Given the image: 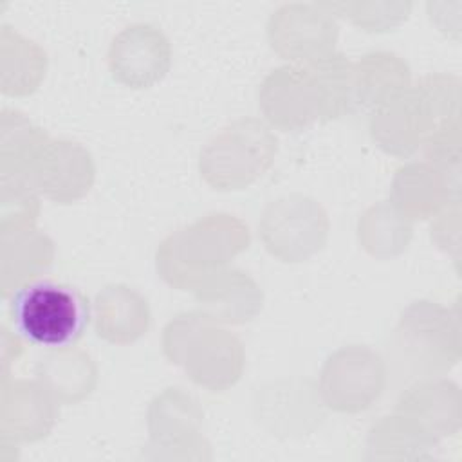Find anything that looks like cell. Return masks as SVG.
Wrapping results in <instances>:
<instances>
[{"label": "cell", "instance_id": "cell-1", "mask_svg": "<svg viewBox=\"0 0 462 462\" xmlns=\"http://www.w3.org/2000/svg\"><path fill=\"white\" fill-rule=\"evenodd\" d=\"M460 356L458 312L433 300H415L401 310L383 354L388 381L404 386L448 375Z\"/></svg>", "mask_w": 462, "mask_h": 462}, {"label": "cell", "instance_id": "cell-2", "mask_svg": "<svg viewBox=\"0 0 462 462\" xmlns=\"http://www.w3.org/2000/svg\"><path fill=\"white\" fill-rule=\"evenodd\" d=\"M249 244L251 233L242 218L224 211L208 213L159 242L155 269L171 289L193 292L208 276L227 267Z\"/></svg>", "mask_w": 462, "mask_h": 462}, {"label": "cell", "instance_id": "cell-3", "mask_svg": "<svg viewBox=\"0 0 462 462\" xmlns=\"http://www.w3.org/2000/svg\"><path fill=\"white\" fill-rule=\"evenodd\" d=\"M161 346L168 363L180 366L189 381L209 392L229 390L245 368L242 339L197 309L164 325Z\"/></svg>", "mask_w": 462, "mask_h": 462}, {"label": "cell", "instance_id": "cell-4", "mask_svg": "<svg viewBox=\"0 0 462 462\" xmlns=\"http://www.w3.org/2000/svg\"><path fill=\"white\" fill-rule=\"evenodd\" d=\"M278 139L256 117H240L211 135L199 153V173L217 191H240L254 184L274 162Z\"/></svg>", "mask_w": 462, "mask_h": 462}, {"label": "cell", "instance_id": "cell-5", "mask_svg": "<svg viewBox=\"0 0 462 462\" xmlns=\"http://www.w3.org/2000/svg\"><path fill=\"white\" fill-rule=\"evenodd\" d=\"M11 298L16 332L45 348L76 345L90 319L87 298L65 283L34 282Z\"/></svg>", "mask_w": 462, "mask_h": 462}, {"label": "cell", "instance_id": "cell-6", "mask_svg": "<svg viewBox=\"0 0 462 462\" xmlns=\"http://www.w3.org/2000/svg\"><path fill=\"white\" fill-rule=\"evenodd\" d=\"M330 233L327 209L303 193L282 195L262 209L258 236L265 251L283 263H301L318 254Z\"/></svg>", "mask_w": 462, "mask_h": 462}, {"label": "cell", "instance_id": "cell-7", "mask_svg": "<svg viewBox=\"0 0 462 462\" xmlns=\"http://www.w3.org/2000/svg\"><path fill=\"white\" fill-rule=\"evenodd\" d=\"M204 410L197 397L180 386L153 395L146 410L148 442L143 457L150 460H211V444L202 433Z\"/></svg>", "mask_w": 462, "mask_h": 462}, {"label": "cell", "instance_id": "cell-8", "mask_svg": "<svg viewBox=\"0 0 462 462\" xmlns=\"http://www.w3.org/2000/svg\"><path fill=\"white\" fill-rule=\"evenodd\" d=\"M316 386L327 410L361 413L386 390L388 368L381 352L352 343L339 346L325 359Z\"/></svg>", "mask_w": 462, "mask_h": 462}, {"label": "cell", "instance_id": "cell-9", "mask_svg": "<svg viewBox=\"0 0 462 462\" xmlns=\"http://www.w3.org/2000/svg\"><path fill=\"white\" fill-rule=\"evenodd\" d=\"M265 36L282 60L307 65L336 51L339 23L325 2H287L269 14Z\"/></svg>", "mask_w": 462, "mask_h": 462}, {"label": "cell", "instance_id": "cell-10", "mask_svg": "<svg viewBox=\"0 0 462 462\" xmlns=\"http://www.w3.org/2000/svg\"><path fill=\"white\" fill-rule=\"evenodd\" d=\"M393 413L424 446L435 448L462 426L460 386L446 375L411 383L401 392Z\"/></svg>", "mask_w": 462, "mask_h": 462}, {"label": "cell", "instance_id": "cell-11", "mask_svg": "<svg viewBox=\"0 0 462 462\" xmlns=\"http://www.w3.org/2000/svg\"><path fill=\"white\" fill-rule=\"evenodd\" d=\"M173 49L166 32L148 22L123 27L110 42L106 63L112 78L134 90L150 88L170 70Z\"/></svg>", "mask_w": 462, "mask_h": 462}, {"label": "cell", "instance_id": "cell-12", "mask_svg": "<svg viewBox=\"0 0 462 462\" xmlns=\"http://www.w3.org/2000/svg\"><path fill=\"white\" fill-rule=\"evenodd\" d=\"M254 417L271 435L292 439L316 431L325 415L318 386L307 379H278L256 388Z\"/></svg>", "mask_w": 462, "mask_h": 462}, {"label": "cell", "instance_id": "cell-13", "mask_svg": "<svg viewBox=\"0 0 462 462\" xmlns=\"http://www.w3.org/2000/svg\"><path fill=\"white\" fill-rule=\"evenodd\" d=\"M31 180L40 197L54 204H74L96 182L92 153L74 139H49L31 166Z\"/></svg>", "mask_w": 462, "mask_h": 462}, {"label": "cell", "instance_id": "cell-14", "mask_svg": "<svg viewBox=\"0 0 462 462\" xmlns=\"http://www.w3.org/2000/svg\"><path fill=\"white\" fill-rule=\"evenodd\" d=\"M258 108L273 130L300 132L319 121L314 85L303 65L273 69L258 87Z\"/></svg>", "mask_w": 462, "mask_h": 462}, {"label": "cell", "instance_id": "cell-15", "mask_svg": "<svg viewBox=\"0 0 462 462\" xmlns=\"http://www.w3.org/2000/svg\"><path fill=\"white\" fill-rule=\"evenodd\" d=\"M58 401L34 379L2 381L0 386V440L31 444L45 439L56 426Z\"/></svg>", "mask_w": 462, "mask_h": 462}, {"label": "cell", "instance_id": "cell-16", "mask_svg": "<svg viewBox=\"0 0 462 462\" xmlns=\"http://www.w3.org/2000/svg\"><path fill=\"white\" fill-rule=\"evenodd\" d=\"M455 199H460V180L422 159L404 162L395 170L388 200L410 222H422L431 220Z\"/></svg>", "mask_w": 462, "mask_h": 462}, {"label": "cell", "instance_id": "cell-17", "mask_svg": "<svg viewBox=\"0 0 462 462\" xmlns=\"http://www.w3.org/2000/svg\"><path fill=\"white\" fill-rule=\"evenodd\" d=\"M197 310L218 325H245L263 307V291L258 282L238 267H224L208 276L195 291Z\"/></svg>", "mask_w": 462, "mask_h": 462}, {"label": "cell", "instance_id": "cell-18", "mask_svg": "<svg viewBox=\"0 0 462 462\" xmlns=\"http://www.w3.org/2000/svg\"><path fill=\"white\" fill-rule=\"evenodd\" d=\"M56 256L54 240L38 226L0 227V294L11 298L40 282Z\"/></svg>", "mask_w": 462, "mask_h": 462}, {"label": "cell", "instance_id": "cell-19", "mask_svg": "<svg viewBox=\"0 0 462 462\" xmlns=\"http://www.w3.org/2000/svg\"><path fill=\"white\" fill-rule=\"evenodd\" d=\"M431 130L433 126L411 87L404 94L370 110L368 134L379 150L393 157H411L420 150Z\"/></svg>", "mask_w": 462, "mask_h": 462}, {"label": "cell", "instance_id": "cell-20", "mask_svg": "<svg viewBox=\"0 0 462 462\" xmlns=\"http://www.w3.org/2000/svg\"><path fill=\"white\" fill-rule=\"evenodd\" d=\"M96 334L112 345H132L150 328L152 310L148 300L134 287L108 283L97 291L92 303Z\"/></svg>", "mask_w": 462, "mask_h": 462}, {"label": "cell", "instance_id": "cell-21", "mask_svg": "<svg viewBox=\"0 0 462 462\" xmlns=\"http://www.w3.org/2000/svg\"><path fill=\"white\" fill-rule=\"evenodd\" d=\"M36 379L58 401L78 404L92 395L97 386V365L94 357L74 345L47 348L34 366Z\"/></svg>", "mask_w": 462, "mask_h": 462}, {"label": "cell", "instance_id": "cell-22", "mask_svg": "<svg viewBox=\"0 0 462 462\" xmlns=\"http://www.w3.org/2000/svg\"><path fill=\"white\" fill-rule=\"evenodd\" d=\"M49 58L45 49L9 25L0 29V90L22 97L36 92L45 79Z\"/></svg>", "mask_w": 462, "mask_h": 462}, {"label": "cell", "instance_id": "cell-23", "mask_svg": "<svg viewBox=\"0 0 462 462\" xmlns=\"http://www.w3.org/2000/svg\"><path fill=\"white\" fill-rule=\"evenodd\" d=\"M411 83L408 61L393 51H370L354 61L357 106L374 110L404 94Z\"/></svg>", "mask_w": 462, "mask_h": 462}, {"label": "cell", "instance_id": "cell-24", "mask_svg": "<svg viewBox=\"0 0 462 462\" xmlns=\"http://www.w3.org/2000/svg\"><path fill=\"white\" fill-rule=\"evenodd\" d=\"M356 238L368 256L375 260H393L410 247L413 222L401 215L390 200H379L359 215Z\"/></svg>", "mask_w": 462, "mask_h": 462}, {"label": "cell", "instance_id": "cell-25", "mask_svg": "<svg viewBox=\"0 0 462 462\" xmlns=\"http://www.w3.org/2000/svg\"><path fill=\"white\" fill-rule=\"evenodd\" d=\"M314 85L319 121H334L350 114L356 103L354 61L343 52L334 51L312 63L303 65Z\"/></svg>", "mask_w": 462, "mask_h": 462}, {"label": "cell", "instance_id": "cell-26", "mask_svg": "<svg viewBox=\"0 0 462 462\" xmlns=\"http://www.w3.org/2000/svg\"><path fill=\"white\" fill-rule=\"evenodd\" d=\"M49 134L16 108L0 112V173H29Z\"/></svg>", "mask_w": 462, "mask_h": 462}, {"label": "cell", "instance_id": "cell-27", "mask_svg": "<svg viewBox=\"0 0 462 462\" xmlns=\"http://www.w3.org/2000/svg\"><path fill=\"white\" fill-rule=\"evenodd\" d=\"M325 5L337 16L345 18L354 27L366 32H388L404 23L413 9L411 2L401 0H346L325 2Z\"/></svg>", "mask_w": 462, "mask_h": 462}, {"label": "cell", "instance_id": "cell-28", "mask_svg": "<svg viewBox=\"0 0 462 462\" xmlns=\"http://www.w3.org/2000/svg\"><path fill=\"white\" fill-rule=\"evenodd\" d=\"M368 457L375 460H417L426 457L424 446L392 411L379 417L366 435Z\"/></svg>", "mask_w": 462, "mask_h": 462}, {"label": "cell", "instance_id": "cell-29", "mask_svg": "<svg viewBox=\"0 0 462 462\" xmlns=\"http://www.w3.org/2000/svg\"><path fill=\"white\" fill-rule=\"evenodd\" d=\"M411 90L419 99L422 110L426 112L433 130L440 125L460 119V78L458 76L448 74V72H431L413 81Z\"/></svg>", "mask_w": 462, "mask_h": 462}, {"label": "cell", "instance_id": "cell-30", "mask_svg": "<svg viewBox=\"0 0 462 462\" xmlns=\"http://www.w3.org/2000/svg\"><path fill=\"white\" fill-rule=\"evenodd\" d=\"M40 199L29 173H0V227L36 226Z\"/></svg>", "mask_w": 462, "mask_h": 462}, {"label": "cell", "instance_id": "cell-31", "mask_svg": "<svg viewBox=\"0 0 462 462\" xmlns=\"http://www.w3.org/2000/svg\"><path fill=\"white\" fill-rule=\"evenodd\" d=\"M420 152L424 161L449 175L451 179L460 180L462 166V126L460 119L437 126L422 143Z\"/></svg>", "mask_w": 462, "mask_h": 462}, {"label": "cell", "instance_id": "cell-32", "mask_svg": "<svg viewBox=\"0 0 462 462\" xmlns=\"http://www.w3.org/2000/svg\"><path fill=\"white\" fill-rule=\"evenodd\" d=\"M431 242L453 256L455 262L460 258V199L451 200L430 220Z\"/></svg>", "mask_w": 462, "mask_h": 462}, {"label": "cell", "instance_id": "cell-33", "mask_svg": "<svg viewBox=\"0 0 462 462\" xmlns=\"http://www.w3.org/2000/svg\"><path fill=\"white\" fill-rule=\"evenodd\" d=\"M23 354V341L20 334L9 327H0V361H2V381L9 379V366L20 359Z\"/></svg>", "mask_w": 462, "mask_h": 462}]
</instances>
